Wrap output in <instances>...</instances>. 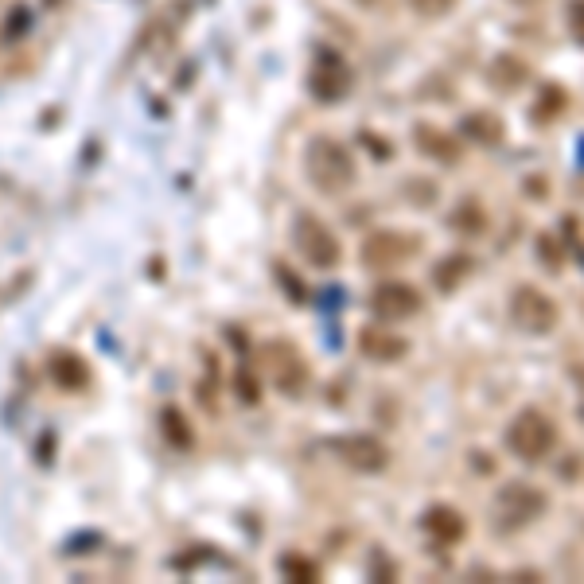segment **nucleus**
Segmentation results:
<instances>
[{
  "mask_svg": "<svg viewBox=\"0 0 584 584\" xmlns=\"http://www.w3.org/2000/svg\"><path fill=\"white\" fill-rule=\"evenodd\" d=\"M304 168H308V180L316 183L324 195H343L359 180L351 148L339 145L335 137H312L304 148Z\"/></svg>",
  "mask_w": 584,
  "mask_h": 584,
  "instance_id": "f257e3e1",
  "label": "nucleus"
},
{
  "mask_svg": "<svg viewBox=\"0 0 584 584\" xmlns=\"http://www.w3.org/2000/svg\"><path fill=\"white\" fill-rule=\"evenodd\" d=\"M553 444H557V429L542 409H522L507 425V448L522 464H542L553 452Z\"/></svg>",
  "mask_w": 584,
  "mask_h": 584,
  "instance_id": "f03ea898",
  "label": "nucleus"
},
{
  "mask_svg": "<svg viewBox=\"0 0 584 584\" xmlns=\"http://www.w3.org/2000/svg\"><path fill=\"white\" fill-rule=\"evenodd\" d=\"M417 254H421V234H409V230H374L363 242V265L378 273L398 269Z\"/></svg>",
  "mask_w": 584,
  "mask_h": 584,
  "instance_id": "7ed1b4c3",
  "label": "nucleus"
},
{
  "mask_svg": "<svg viewBox=\"0 0 584 584\" xmlns=\"http://www.w3.org/2000/svg\"><path fill=\"white\" fill-rule=\"evenodd\" d=\"M292 242H296V250L300 257L312 265V269H335L339 265V238L331 234V226L324 219H316V215H300V219L292 222Z\"/></svg>",
  "mask_w": 584,
  "mask_h": 584,
  "instance_id": "20e7f679",
  "label": "nucleus"
},
{
  "mask_svg": "<svg viewBox=\"0 0 584 584\" xmlns=\"http://www.w3.org/2000/svg\"><path fill=\"white\" fill-rule=\"evenodd\" d=\"M511 324L522 335H549L557 328V304L534 285H518L511 292Z\"/></svg>",
  "mask_w": 584,
  "mask_h": 584,
  "instance_id": "39448f33",
  "label": "nucleus"
},
{
  "mask_svg": "<svg viewBox=\"0 0 584 584\" xmlns=\"http://www.w3.org/2000/svg\"><path fill=\"white\" fill-rule=\"evenodd\" d=\"M495 507L503 514V526H530V522H538L542 514H546L549 499L542 487H534V483H522V479H514L507 483L503 491H499V499H495Z\"/></svg>",
  "mask_w": 584,
  "mask_h": 584,
  "instance_id": "423d86ee",
  "label": "nucleus"
},
{
  "mask_svg": "<svg viewBox=\"0 0 584 584\" xmlns=\"http://www.w3.org/2000/svg\"><path fill=\"white\" fill-rule=\"evenodd\" d=\"M370 308H374L378 320L398 324V320H409V316L421 312V292L405 285V281H382L370 296Z\"/></svg>",
  "mask_w": 584,
  "mask_h": 584,
  "instance_id": "0eeeda50",
  "label": "nucleus"
},
{
  "mask_svg": "<svg viewBox=\"0 0 584 584\" xmlns=\"http://www.w3.org/2000/svg\"><path fill=\"white\" fill-rule=\"evenodd\" d=\"M308 86H312V94L320 98V102H339V98H347V90H351V71H347V63L335 55V51H320L316 55V67L308 74Z\"/></svg>",
  "mask_w": 584,
  "mask_h": 584,
  "instance_id": "6e6552de",
  "label": "nucleus"
},
{
  "mask_svg": "<svg viewBox=\"0 0 584 584\" xmlns=\"http://www.w3.org/2000/svg\"><path fill=\"white\" fill-rule=\"evenodd\" d=\"M335 452H339V460H343L347 468H355V472H363V475L382 472V468L390 464L386 444L374 437H343L335 444Z\"/></svg>",
  "mask_w": 584,
  "mask_h": 584,
  "instance_id": "1a4fd4ad",
  "label": "nucleus"
},
{
  "mask_svg": "<svg viewBox=\"0 0 584 584\" xmlns=\"http://www.w3.org/2000/svg\"><path fill=\"white\" fill-rule=\"evenodd\" d=\"M265 355H269V366H273V382H277L285 394L296 398V394L304 390V382H308V366L300 359V351L289 347V343H269Z\"/></svg>",
  "mask_w": 584,
  "mask_h": 584,
  "instance_id": "9d476101",
  "label": "nucleus"
},
{
  "mask_svg": "<svg viewBox=\"0 0 584 584\" xmlns=\"http://www.w3.org/2000/svg\"><path fill=\"white\" fill-rule=\"evenodd\" d=\"M359 351H363L366 359H374V363H398V359H405L409 343H405L398 331L363 328L359 331Z\"/></svg>",
  "mask_w": 584,
  "mask_h": 584,
  "instance_id": "9b49d317",
  "label": "nucleus"
},
{
  "mask_svg": "<svg viewBox=\"0 0 584 584\" xmlns=\"http://www.w3.org/2000/svg\"><path fill=\"white\" fill-rule=\"evenodd\" d=\"M413 145H417L421 156H429V160H437V164H456V160H460V145H456V137H448L444 129L425 125V121L413 129Z\"/></svg>",
  "mask_w": 584,
  "mask_h": 584,
  "instance_id": "f8f14e48",
  "label": "nucleus"
},
{
  "mask_svg": "<svg viewBox=\"0 0 584 584\" xmlns=\"http://www.w3.org/2000/svg\"><path fill=\"white\" fill-rule=\"evenodd\" d=\"M421 526H425V530L437 538L440 546H456V542L464 538V530H468L464 514L456 511V507H444V503L429 507V511H425V518H421Z\"/></svg>",
  "mask_w": 584,
  "mask_h": 584,
  "instance_id": "ddd939ff",
  "label": "nucleus"
},
{
  "mask_svg": "<svg viewBox=\"0 0 584 584\" xmlns=\"http://www.w3.org/2000/svg\"><path fill=\"white\" fill-rule=\"evenodd\" d=\"M472 269H475V261L468 254H448L437 269H433V285H437L440 292H456L468 277H472Z\"/></svg>",
  "mask_w": 584,
  "mask_h": 584,
  "instance_id": "4468645a",
  "label": "nucleus"
},
{
  "mask_svg": "<svg viewBox=\"0 0 584 584\" xmlns=\"http://www.w3.org/2000/svg\"><path fill=\"white\" fill-rule=\"evenodd\" d=\"M448 222H452L456 234H464V238H479V234L487 230V211L479 207V199H460V203L452 207Z\"/></svg>",
  "mask_w": 584,
  "mask_h": 584,
  "instance_id": "2eb2a0df",
  "label": "nucleus"
},
{
  "mask_svg": "<svg viewBox=\"0 0 584 584\" xmlns=\"http://www.w3.org/2000/svg\"><path fill=\"white\" fill-rule=\"evenodd\" d=\"M464 137L472 141V145H499L503 141V121L499 117H491L487 110H475L464 117Z\"/></svg>",
  "mask_w": 584,
  "mask_h": 584,
  "instance_id": "dca6fc26",
  "label": "nucleus"
},
{
  "mask_svg": "<svg viewBox=\"0 0 584 584\" xmlns=\"http://www.w3.org/2000/svg\"><path fill=\"white\" fill-rule=\"evenodd\" d=\"M51 374H55V382L63 390H86V382H90V366L82 363L78 355H71V351L51 359Z\"/></svg>",
  "mask_w": 584,
  "mask_h": 584,
  "instance_id": "f3484780",
  "label": "nucleus"
},
{
  "mask_svg": "<svg viewBox=\"0 0 584 584\" xmlns=\"http://www.w3.org/2000/svg\"><path fill=\"white\" fill-rule=\"evenodd\" d=\"M487 78H491V86H495V90H507V94H514V90H518V86L530 78V71H526V67H522L514 55H499V59L491 63Z\"/></svg>",
  "mask_w": 584,
  "mask_h": 584,
  "instance_id": "a211bd4d",
  "label": "nucleus"
},
{
  "mask_svg": "<svg viewBox=\"0 0 584 584\" xmlns=\"http://www.w3.org/2000/svg\"><path fill=\"white\" fill-rule=\"evenodd\" d=\"M421 20H440V16H448L452 8H456V0H405Z\"/></svg>",
  "mask_w": 584,
  "mask_h": 584,
  "instance_id": "6ab92c4d",
  "label": "nucleus"
},
{
  "mask_svg": "<svg viewBox=\"0 0 584 584\" xmlns=\"http://www.w3.org/2000/svg\"><path fill=\"white\" fill-rule=\"evenodd\" d=\"M565 110V94L557 90V86H546V94H542V102H538V121H549V117H557V113Z\"/></svg>",
  "mask_w": 584,
  "mask_h": 584,
  "instance_id": "aec40b11",
  "label": "nucleus"
},
{
  "mask_svg": "<svg viewBox=\"0 0 584 584\" xmlns=\"http://www.w3.org/2000/svg\"><path fill=\"white\" fill-rule=\"evenodd\" d=\"M285 573L292 581H316L320 577V569L312 561H304V557H285Z\"/></svg>",
  "mask_w": 584,
  "mask_h": 584,
  "instance_id": "412c9836",
  "label": "nucleus"
},
{
  "mask_svg": "<svg viewBox=\"0 0 584 584\" xmlns=\"http://www.w3.org/2000/svg\"><path fill=\"white\" fill-rule=\"evenodd\" d=\"M538 254H542V261L549 265V273H557V269H561V250L553 246V238H549V234H538Z\"/></svg>",
  "mask_w": 584,
  "mask_h": 584,
  "instance_id": "4be33fe9",
  "label": "nucleus"
},
{
  "mask_svg": "<svg viewBox=\"0 0 584 584\" xmlns=\"http://www.w3.org/2000/svg\"><path fill=\"white\" fill-rule=\"evenodd\" d=\"M569 32L577 43H584V0H573L569 4Z\"/></svg>",
  "mask_w": 584,
  "mask_h": 584,
  "instance_id": "5701e85b",
  "label": "nucleus"
},
{
  "mask_svg": "<svg viewBox=\"0 0 584 584\" xmlns=\"http://www.w3.org/2000/svg\"><path fill=\"white\" fill-rule=\"evenodd\" d=\"M363 145L370 148V156H378V160H390V156H394V148L386 145V137H378V133H363Z\"/></svg>",
  "mask_w": 584,
  "mask_h": 584,
  "instance_id": "b1692460",
  "label": "nucleus"
},
{
  "mask_svg": "<svg viewBox=\"0 0 584 584\" xmlns=\"http://www.w3.org/2000/svg\"><path fill=\"white\" fill-rule=\"evenodd\" d=\"M180 425H183L180 413H176V409H168V413H164V433H168V437L176 440V444H191V437H183Z\"/></svg>",
  "mask_w": 584,
  "mask_h": 584,
  "instance_id": "393cba45",
  "label": "nucleus"
},
{
  "mask_svg": "<svg viewBox=\"0 0 584 584\" xmlns=\"http://www.w3.org/2000/svg\"><path fill=\"white\" fill-rule=\"evenodd\" d=\"M238 398H242V402H246V405H254L257 398H261V394H257V382H254V374H246V370H242V374H238Z\"/></svg>",
  "mask_w": 584,
  "mask_h": 584,
  "instance_id": "a878e982",
  "label": "nucleus"
},
{
  "mask_svg": "<svg viewBox=\"0 0 584 584\" xmlns=\"http://www.w3.org/2000/svg\"><path fill=\"white\" fill-rule=\"evenodd\" d=\"M355 4H363V8H374V4H378V0H355Z\"/></svg>",
  "mask_w": 584,
  "mask_h": 584,
  "instance_id": "bb28decb",
  "label": "nucleus"
},
{
  "mask_svg": "<svg viewBox=\"0 0 584 584\" xmlns=\"http://www.w3.org/2000/svg\"><path fill=\"white\" fill-rule=\"evenodd\" d=\"M514 4H542V0H514Z\"/></svg>",
  "mask_w": 584,
  "mask_h": 584,
  "instance_id": "cd10ccee",
  "label": "nucleus"
}]
</instances>
